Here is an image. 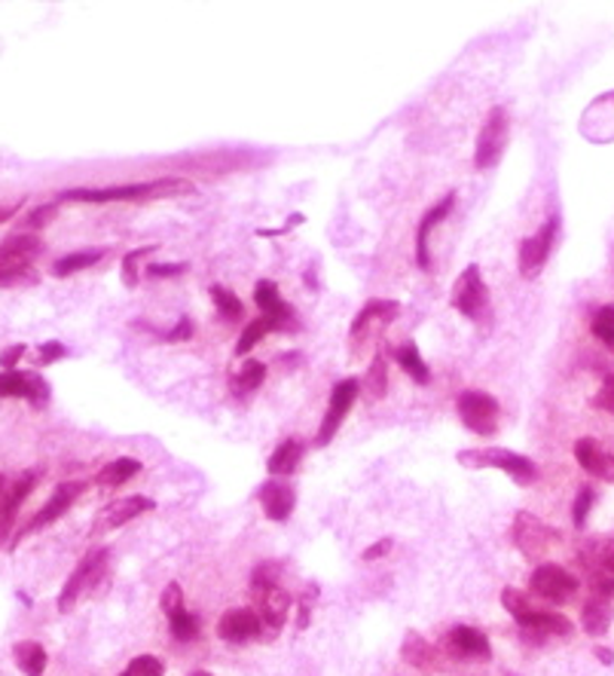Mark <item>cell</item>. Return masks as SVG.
<instances>
[{"mask_svg": "<svg viewBox=\"0 0 614 676\" xmlns=\"http://www.w3.org/2000/svg\"><path fill=\"white\" fill-rule=\"evenodd\" d=\"M34 484H38V472H25V475L15 477L13 487L0 496V545L10 539V532L15 527V515H19L22 503L31 496Z\"/></svg>", "mask_w": 614, "mask_h": 676, "instance_id": "obj_21", "label": "cell"}, {"mask_svg": "<svg viewBox=\"0 0 614 676\" xmlns=\"http://www.w3.org/2000/svg\"><path fill=\"white\" fill-rule=\"evenodd\" d=\"M456 209V193H446L441 202H434L432 209L425 212V218L419 221V230H416V264L428 273L432 270V249H428V242H432V233L437 230V226L444 224L446 218H449V212Z\"/></svg>", "mask_w": 614, "mask_h": 676, "instance_id": "obj_19", "label": "cell"}, {"mask_svg": "<svg viewBox=\"0 0 614 676\" xmlns=\"http://www.w3.org/2000/svg\"><path fill=\"white\" fill-rule=\"evenodd\" d=\"M263 380H266V365L263 361H257V358H248L245 365H242V371L233 377V395L239 398H248L251 392H257L263 385Z\"/></svg>", "mask_w": 614, "mask_h": 676, "instance_id": "obj_32", "label": "cell"}, {"mask_svg": "<svg viewBox=\"0 0 614 676\" xmlns=\"http://www.w3.org/2000/svg\"><path fill=\"white\" fill-rule=\"evenodd\" d=\"M157 508V503L154 499H147V496H129V499H117V503H110L98 515V532H107V530H119V527H126L129 520H135V517L147 515V511H154Z\"/></svg>", "mask_w": 614, "mask_h": 676, "instance_id": "obj_23", "label": "cell"}, {"mask_svg": "<svg viewBox=\"0 0 614 676\" xmlns=\"http://www.w3.org/2000/svg\"><path fill=\"white\" fill-rule=\"evenodd\" d=\"M13 658L19 664V670L25 676H43L46 674V664H50V655L46 649L34 643V640H22L13 646Z\"/></svg>", "mask_w": 614, "mask_h": 676, "instance_id": "obj_28", "label": "cell"}, {"mask_svg": "<svg viewBox=\"0 0 614 676\" xmlns=\"http://www.w3.org/2000/svg\"><path fill=\"white\" fill-rule=\"evenodd\" d=\"M578 563L587 570V575H596V572L614 575V539L612 536H600V539H590V542H584L581 554H578Z\"/></svg>", "mask_w": 614, "mask_h": 676, "instance_id": "obj_25", "label": "cell"}, {"mask_svg": "<svg viewBox=\"0 0 614 676\" xmlns=\"http://www.w3.org/2000/svg\"><path fill=\"white\" fill-rule=\"evenodd\" d=\"M22 205H25V199H19L15 205H0V224H7L10 218H15V214H19V209H22Z\"/></svg>", "mask_w": 614, "mask_h": 676, "instance_id": "obj_52", "label": "cell"}, {"mask_svg": "<svg viewBox=\"0 0 614 676\" xmlns=\"http://www.w3.org/2000/svg\"><path fill=\"white\" fill-rule=\"evenodd\" d=\"M590 331H593V337H596L605 349H612L614 352V304L600 306V309L593 313Z\"/></svg>", "mask_w": 614, "mask_h": 676, "instance_id": "obj_35", "label": "cell"}, {"mask_svg": "<svg viewBox=\"0 0 614 676\" xmlns=\"http://www.w3.org/2000/svg\"><path fill=\"white\" fill-rule=\"evenodd\" d=\"M612 619H614L612 600L590 596L587 603H584V610H581V627H584V634H587V636H605V634H608V627H612Z\"/></svg>", "mask_w": 614, "mask_h": 676, "instance_id": "obj_26", "label": "cell"}, {"mask_svg": "<svg viewBox=\"0 0 614 676\" xmlns=\"http://www.w3.org/2000/svg\"><path fill=\"white\" fill-rule=\"evenodd\" d=\"M575 460L587 475L602 477V480H614V453L605 451L600 441L581 437L575 444Z\"/></svg>", "mask_w": 614, "mask_h": 676, "instance_id": "obj_24", "label": "cell"}, {"mask_svg": "<svg viewBox=\"0 0 614 676\" xmlns=\"http://www.w3.org/2000/svg\"><path fill=\"white\" fill-rule=\"evenodd\" d=\"M40 249L43 242L34 233H15V236L3 239L0 242V288L19 285L22 278L31 276Z\"/></svg>", "mask_w": 614, "mask_h": 676, "instance_id": "obj_4", "label": "cell"}, {"mask_svg": "<svg viewBox=\"0 0 614 676\" xmlns=\"http://www.w3.org/2000/svg\"><path fill=\"white\" fill-rule=\"evenodd\" d=\"M162 674H166V667H162V662L154 658V655H138V658H131L129 667L123 670V676H162Z\"/></svg>", "mask_w": 614, "mask_h": 676, "instance_id": "obj_41", "label": "cell"}, {"mask_svg": "<svg viewBox=\"0 0 614 676\" xmlns=\"http://www.w3.org/2000/svg\"><path fill=\"white\" fill-rule=\"evenodd\" d=\"M169 631L178 643H190V640H197L199 636V619L183 606V610L171 612L169 615Z\"/></svg>", "mask_w": 614, "mask_h": 676, "instance_id": "obj_37", "label": "cell"}, {"mask_svg": "<svg viewBox=\"0 0 614 676\" xmlns=\"http://www.w3.org/2000/svg\"><path fill=\"white\" fill-rule=\"evenodd\" d=\"M83 490H86V484H80V480H65V484H59L53 490V496L46 499V505L40 508L38 515H34V520L28 524L25 530L15 536V542H22L25 536H31V532H40L46 530V527H53L55 520H62V517L74 508V503H77L80 496H83Z\"/></svg>", "mask_w": 614, "mask_h": 676, "instance_id": "obj_11", "label": "cell"}, {"mask_svg": "<svg viewBox=\"0 0 614 676\" xmlns=\"http://www.w3.org/2000/svg\"><path fill=\"white\" fill-rule=\"evenodd\" d=\"M446 652L458 658V662H489L493 649H489V636L470 624H456L449 634H446Z\"/></svg>", "mask_w": 614, "mask_h": 676, "instance_id": "obj_17", "label": "cell"}, {"mask_svg": "<svg viewBox=\"0 0 614 676\" xmlns=\"http://www.w3.org/2000/svg\"><path fill=\"white\" fill-rule=\"evenodd\" d=\"M193 331H197L193 318L183 316L181 321H178V325L171 328V331H166V337H162V340H166V344H181V340H190V337H193Z\"/></svg>", "mask_w": 614, "mask_h": 676, "instance_id": "obj_46", "label": "cell"}, {"mask_svg": "<svg viewBox=\"0 0 614 676\" xmlns=\"http://www.w3.org/2000/svg\"><path fill=\"white\" fill-rule=\"evenodd\" d=\"M55 214H59V205H40V209H34V212L28 214V226H34V230H40V226H50L55 221Z\"/></svg>", "mask_w": 614, "mask_h": 676, "instance_id": "obj_47", "label": "cell"}, {"mask_svg": "<svg viewBox=\"0 0 614 676\" xmlns=\"http://www.w3.org/2000/svg\"><path fill=\"white\" fill-rule=\"evenodd\" d=\"M25 352H28L25 344H15V346H10V349H3V356H0L3 371H15V368H19V358L25 356Z\"/></svg>", "mask_w": 614, "mask_h": 676, "instance_id": "obj_49", "label": "cell"}, {"mask_svg": "<svg viewBox=\"0 0 614 676\" xmlns=\"http://www.w3.org/2000/svg\"><path fill=\"white\" fill-rule=\"evenodd\" d=\"M508 676H517V674H508Z\"/></svg>", "mask_w": 614, "mask_h": 676, "instance_id": "obj_56", "label": "cell"}, {"mask_svg": "<svg viewBox=\"0 0 614 676\" xmlns=\"http://www.w3.org/2000/svg\"><path fill=\"white\" fill-rule=\"evenodd\" d=\"M273 570L275 567L263 563V567L254 570V579H251V596H254V612L261 619L263 640H275V636L282 634V627L288 622L290 606H294V596L278 584Z\"/></svg>", "mask_w": 614, "mask_h": 676, "instance_id": "obj_2", "label": "cell"}, {"mask_svg": "<svg viewBox=\"0 0 614 676\" xmlns=\"http://www.w3.org/2000/svg\"><path fill=\"white\" fill-rule=\"evenodd\" d=\"M254 304L261 306L263 318L269 321L273 331L294 334L300 328V321L294 316V309L282 300L278 285H275L273 278H261V282H257V288H254Z\"/></svg>", "mask_w": 614, "mask_h": 676, "instance_id": "obj_14", "label": "cell"}, {"mask_svg": "<svg viewBox=\"0 0 614 676\" xmlns=\"http://www.w3.org/2000/svg\"><path fill=\"white\" fill-rule=\"evenodd\" d=\"M313 596H315V588H306V594L300 596V619H297V627H300V631H306V627H309V612H313Z\"/></svg>", "mask_w": 614, "mask_h": 676, "instance_id": "obj_50", "label": "cell"}, {"mask_svg": "<svg viewBox=\"0 0 614 676\" xmlns=\"http://www.w3.org/2000/svg\"><path fill=\"white\" fill-rule=\"evenodd\" d=\"M187 273V264H150L147 276L150 278H178Z\"/></svg>", "mask_w": 614, "mask_h": 676, "instance_id": "obj_48", "label": "cell"}, {"mask_svg": "<svg viewBox=\"0 0 614 676\" xmlns=\"http://www.w3.org/2000/svg\"><path fill=\"white\" fill-rule=\"evenodd\" d=\"M197 187L187 178H157V181H135V184H110V187H74L62 190L65 202H89V205H107V202H150V199L187 197Z\"/></svg>", "mask_w": 614, "mask_h": 676, "instance_id": "obj_1", "label": "cell"}, {"mask_svg": "<svg viewBox=\"0 0 614 676\" xmlns=\"http://www.w3.org/2000/svg\"><path fill=\"white\" fill-rule=\"evenodd\" d=\"M141 475V463L138 460H129V456H119L114 463H107L98 475H95V484L98 487H123L129 484L131 477Z\"/></svg>", "mask_w": 614, "mask_h": 676, "instance_id": "obj_29", "label": "cell"}, {"mask_svg": "<svg viewBox=\"0 0 614 676\" xmlns=\"http://www.w3.org/2000/svg\"><path fill=\"white\" fill-rule=\"evenodd\" d=\"M105 567H107L105 548H92V551H86V557L80 560L77 570L67 575L65 588H62V594H59V612L74 610L80 603V596L89 594L92 588H95V582L105 575Z\"/></svg>", "mask_w": 614, "mask_h": 676, "instance_id": "obj_9", "label": "cell"}, {"mask_svg": "<svg viewBox=\"0 0 614 676\" xmlns=\"http://www.w3.org/2000/svg\"><path fill=\"white\" fill-rule=\"evenodd\" d=\"M517 624L523 631L526 643H544L550 636H572V631H575V624L569 622L565 615H560V612H541L536 606L526 612Z\"/></svg>", "mask_w": 614, "mask_h": 676, "instance_id": "obj_18", "label": "cell"}, {"mask_svg": "<svg viewBox=\"0 0 614 676\" xmlns=\"http://www.w3.org/2000/svg\"><path fill=\"white\" fill-rule=\"evenodd\" d=\"M593 503H596V490H593V487H581L575 496V508H572V520H575L578 530L587 524V515L590 508H593Z\"/></svg>", "mask_w": 614, "mask_h": 676, "instance_id": "obj_42", "label": "cell"}, {"mask_svg": "<svg viewBox=\"0 0 614 676\" xmlns=\"http://www.w3.org/2000/svg\"><path fill=\"white\" fill-rule=\"evenodd\" d=\"M65 356H67L65 344H59V340H50V344H43L38 349V365H43V368H46V365H55L59 358H65Z\"/></svg>", "mask_w": 614, "mask_h": 676, "instance_id": "obj_45", "label": "cell"}, {"mask_svg": "<svg viewBox=\"0 0 614 676\" xmlns=\"http://www.w3.org/2000/svg\"><path fill=\"white\" fill-rule=\"evenodd\" d=\"M398 316H401V304L398 300H370L367 306H361V313L354 316L352 328H349L352 344H367L370 334L385 331V325H392Z\"/></svg>", "mask_w": 614, "mask_h": 676, "instance_id": "obj_16", "label": "cell"}, {"mask_svg": "<svg viewBox=\"0 0 614 676\" xmlns=\"http://www.w3.org/2000/svg\"><path fill=\"white\" fill-rule=\"evenodd\" d=\"M394 358H398V365L410 373V380H416L419 385H425L428 380H432V371H428L425 358L419 356L416 344H404L401 349H398V352H394Z\"/></svg>", "mask_w": 614, "mask_h": 676, "instance_id": "obj_33", "label": "cell"}, {"mask_svg": "<svg viewBox=\"0 0 614 676\" xmlns=\"http://www.w3.org/2000/svg\"><path fill=\"white\" fill-rule=\"evenodd\" d=\"M401 655H404V662L410 664V667H416V670H432L434 667L432 643H428L422 634H416V631H410V634L404 636V649H401Z\"/></svg>", "mask_w": 614, "mask_h": 676, "instance_id": "obj_31", "label": "cell"}, {"mask_svg": "<svg viewBox=\"0 0 614 676\" xmlns=\"http://www.w3.org/2000/svg\"><path fill=\"white\" fill-rule=\"evenodd\" d=\"M157 252H159L157 245H145V249H135V252H129L123 257V282H126V288H135V285L141 282V276H138L141 257H150V254Z\"/></svg>", "mask_w": 614, "mask_h": 676, "instance_id": "obj_39", "label": "cell"}, {"mask_svg": "<svg viewBox=\"0 0 614 676\" xmlns=\"http://www.w3.org/2000/svg\"><path fill=\"white\" fill-rule=\"evenodd\" d=\"M453 309L458 316H465L474 325L484 328V321H489V288H486L484 273L480 266L468 264L462 270V276L453 285Z\"/></svg>", "mask_w": 614, "mask_h": 676, "instance_id": "obj_5", "label": "cell"}, {"mask_svg": "<svg viewBox=\"0 0 614 676\" xmlns=\"http://www.w3.org/2000/svg\"><path fill=\"white\" fill-rule=\"evenodd\" d=\"M50 395V383L38 371H0V398H25L34 408H43Z\"/></svg>", "mask_w": 614, "mask_h": 676, "instance_id": "obj_15", "label": "cell"}, {"mask_svg": "<svg viewBox=\"0 0 614 676\" xmlns=\"http://www.w3.org/2000/svg\"><path fill=\"white\" fill-rule=\"evenodd\" d=\"M510 536H514V545H517V548H520L529 560H532V557L548 554L550 545L560 539V536L550 530L544 520H538V517L529 515V511H517Z\"/></svg>", "mask_w": 614, "mask_h": 676, "instance_id": "obj_13", "label": "cell"}, {"mask_svg": "<svg viewBox=\"0 0 614 676\" xmlns=\"http://www.w3.org/2000/svg\"><path fill=\"white\" fill-rule=\"evenodd\" d=\"M257 499H261L263 505V515L275 520V524H285V520L294 515V508H297V493H294V487H288L282 477L266 480L261 490H257Z\"/></svg>", "mask_w": 614, "mask_h": 676, "instance_id": "obj_22", "label": "cell"}, {"mask_svg": "<svg viewBox=\"0 0 614 676\" xmlns=\"http://www.w3.org/2000/svg\"><path fill=\"white\" fill-rule=\"evenodd\" d=\"M218 636L223 643H233V646H242V643H251L261 636V619L254 610H226L218 622Z\"/></svg>", "mask_w": 614, "mask_h": 676, "instance_id": "obj_20", "label": "cell"}, {"mask_svg": "<svg viewBox=\"0 0 614 676\" xmlns=\"http://www.w3.org/2000/svg\"><path fill=\"white\" fill-rule=\"evenodd\" d=\"M593 408L596 411H605L614 416V377H605L600 385V392L593 395Z\"/></svg>", "mask_w": 614, "mask_h": 676, "instance_id": "obj_44", "label": "cell"}, {"mask_svg": "<svg viewBox=\"0 0 614 676\" xmlns=\"http://www.w3.org/2000/svg\"><path fill=\"white\" fill-rule=\"evenodd\" d=\"M508 141H510L508 110H505V107H493V110H489V117H486L484 129H480V135H477L474 166H477L480 172L496 169L498 162H501V157H505V150H508Z\"/></svg>", "mask_w": 614, "mask_h": 676, "instance_id": "obj_7", "label": "cell"}, {"mask_svg": "<svg viewBox=\"0 0 614 676\" xmlns=\"http://www.w3.org/2000/svg\"><path fill=\"white\" fill-rule=\"evenodd\" d=\"M211 300H214L218 313H221L226 321H239V318L245 316V304H242V300H239V294H233L230 288L211 285Z\"/></svg>", "mask_w": 614, "mask_h": 676, "instance_id": "obj_36", "label": "cell"}, {"mask_svg": "<svg viewBox=\"0 0 614 676\" xmlns=\"http://www.w3.org/2000/svg\"><path fill=\"white\" fill-rule=\"evenodd\" d=\"M596 658H600L602 664H612V662H614V655H612V652H608V649H602V646H600V649H596Z\"/></svg>", "mask_w": 614, "mask_h": 676, "instance_id": "obj_53", "label": "cell"}, {"mask_svg": "<svg viewBox=\"0 0 614 676\" xmlns=\"http://www.w3.org/2000/svg\"><path fill=\"white\" fill-rule=\"evenodd\" d=\"M358 395H361V380H354V377H349V380H340V383L334 385L330 401H327L325 420H321V429H318V437H315V444H318V447H327V444L337 437L342 420L349 416V411H352V404L358 401Z\"/></svg>", "mask_w": 614, "mask_h": 676, "instance_id": "obj_10", "label": "cell"}, {"mask_svg": "<svg viewBox=\"0 0 614 676\" xmlns=\"http://www.w3.org/2000/svg\"><path fill=\"white\" fill-rule=\"evenodd\" d=\"M159 606H162V612L166 615H171V612L183 610V591L178 582H169L166 584V591H162V600H159Z\"/></svg>", "mask_w": 614, "mask_h": 676, "instance_id": "obj_43", "label": "cell"}, {"mask_svg": "<svg viewBox=\"0 0 614 676\" xmlns=\"http://www.w3.org/2000/svg\"><path fill=\"white\" fill-rule=\"evenodd\" d=\"M532 594L544 596L548 603H572L578 594V575L565 570V567H557V563H541L536 572H532Z\"/></svg>", "mask_w": 614, "mask_h": 676, "instance_id": "obj_12", "label": "cell"}, {"mask_svg": "<svg viewBox=\"0 0 614 676\" xmlns=\"http://www.w3.org/2000/svg\"><path fill=\"white\" fill-rule=\"evenodd\" d=\"M392 545H394L392 539H380V542H373L367 548L364 554H361V560H367V563H370V560H380V557H385L392 551Z\"/></svg>", "mask_w": 614, "mask_h": 676, "instance_id": "obj_51", "label": "cell"}, {"mask_svg": "<svg viewBox=\"0 0 614 676\" xmlns=\"http://www.w3.org/2000/svg\"><path fill=\"white\" fill-rule=\"evenodd\" d=\"M105 254H107V249H86V252L65 254V257H59V261L53 264V276L65 278V276H74V273H83V270H89V266L98 264Z\"/></svg>", "mask_w": 614, "mask_h": 676, "instance_id": "obj_30", "label": "cell"}, {"mask_svg": "<svg viewBox=\"0 0 614 676\" xmlns=\"http://www.w3.org/2000/svg\"><path fill=\"white\" fill-rule=\"evenodd\" d=\"M266 334H273V328H269V321L266 318H254V321H248L245 325V331H242V337H239V344H235V356H248L254 346L261 344Z\"/></svg>", "mask_w": 614, "mask_h": 676, "instance_id": "obj_38", "label": "cell"}, {"mask_svg": "<svg viewBox=\"0 0 614 676\" xmlns=\"http://www.w3.org/2000/svg\"><path fill=\"white\" fill-rule=\"evenodd\" d=\"M303 463V444L300 441H294V437H288V441H282L278 447H275V453L269 456V463H266V472L273 477H290L297 468H300Z\"/></svg>", "mask_w": 614, "mask_h": 676, "instance_id": "obj_27", "label": "cell"}, {"mask_svg": "<svg viewBox=\"0 0 614 676\" xmlns=\"http://www.w3.org/2000/svg\"><path fill=\"white\" fill-rule=\"evenodd\" d=\"M190 676H211V674H209V670H193Z\"/></svg>", "mask_w": 614, "mask_h": 676, "instance_id": "obj_54", "label": "cell"}, {"mask_svg": "<svg viewBox=\"0 0 614 676\" xmlns=\"http://www.w3.org/2000/svg\"><path fill=\"white\" fill-rule=\"evenodd\" d=\"M458 463L465 468H498L520 487H532L538 480V465L523 453L505 451V447H489V451H462Z\"/></svg>", "mask_w": 614, "mask_h": 676, "instance_id": "obj_3", "label": "cell"}, {"mask_svg": "<svg viewBox=\"0 0 614 676\" xmlns=\"http://www.w3.org/2000/svg\"><path fill=\"white\" fill-rule=\"evenodd\" d=\"M501 606H505V610H508L510 615L520 622L526 612L532 610V600H529L523 591H517V588H505V591H501Z\"/></svg>", "mask_w": 614, "mask_h": 676, "instance_id": "obj_40", "label": "cell"}, {"mask_svg": "<svg viewBox=\"0 0 614 676\" xmlns=\"http://www.w3.org/2000/svg\"><path fill=\"white\" fill-rule=\"evenodd\" d=\"M0 496H3V475H0Z\"/></svg>", "mask_w": 614, "mask_h": 676, "instance_id": "obj_55", "label": "cell"}, {"mask_svg": "<svg viewBox=\"0 0 614 676\" xmlns=\"http://www.w3.org/2000/svg\"><path fill=\"white\" fill-rule=\"evenodd\" d=\"M361 389H364L370 401H380V398L385 395V389H389V368H385V358L382 356L373 358L370 371H367V377L361 380Z\"/></svg>", "mask_w": 614, "mask_h": 676, "instance_id": "obj_34", "label": "cell"}, {"mask_svg": "<svg viewBox=\"0 0 614 676\" xmlns=\"http://www.w3.org/2000/svg\"><path fill=\"white\" fill-rule=\"evenodd\" d=\"M458 420L462 425L474 432V435L493 437L498 432V420H501V404L496 395L480 392V389H465L456 401Z\"/></svg>", "mask_w": 614, "mask_h": 676, "instance_id": "obj_6", "label": "cell"}, {"mask_svg": "<svg viewBox=\"0 0 614 676\" xmlns=\"http://www.w3.org/2000/svg\"><path fill=\"white\" fill-rule=\"evenodd\" d=\"M557 233H560V214H550L544 224L538 226L536 233L520 242V254H517V266L520 276L536 278L541 276V270L548 266L553 245H557Z\"/></svg>", "mask_w": 614, "mask_h": 676, "instance_id": "obj_8", "label": "cell"}]
</instances>
